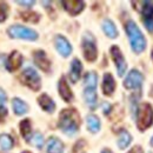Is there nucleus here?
Instances as JSON below:
<instances>
[{"mask_svg":"<svg viewBox=\"0 0 153 153\" xmlns=\"http://www.w3.org/2000/svg\"><path fill=\"white\" fill-rule=\"evenodd\" d=\"M12 107H13V111L14 113L18 115L25 114L27 111H28V106L25 101H22L19 98H14L12 100Z\"/></svg>","mask_w":153,"mask_h":153,"instance_id":"nucleus-20","label":"nucleus"},{"mask_svg":"<svg viewBox=\"0 0 153 153\" xmlns=\"http://www.w3.org/2000/svg\"><path fill=\"white\" fill-rule=\"evenodd\" d=\"M7 34L11 38L14 39H24V40H31V41L38 39V33L34 30L28 28L22 25H13L8 27Z\"/></svg>","mask_w":153,"mask_h":153,"instance_id":"nucleus-5","label":"nucleus"},{"mask_svg":"<svg viewBox=\"0 0 153 153\" xmlns=\"http://www.w3.org/2000/svg\"><path fill=\"white\" fill-rule=\"evenodd\" d=\"M5 101H6V94H5V92L2 90H0V108L4 107Z\"/></svg>","mask_w":153,"mask_h":153,"instance_id":"nucleus-32","label":"nucleus"},{"mask_svg":"<svg viewBox=\"0 0 153 153\" xmlns=\"http://www.w3.org/2000/svg\"><path fill=\"white\" fill-rule=\"evenodd\" d=\"M81 70H82V66H81V62L79 59H73L72 60V64H71V71H70V78H71V81L72 82H76L80 76H81Z\"/></svg>","mask_w":153,"mask_h":153,"instance_id":"nucleus-18","label":"nucleus"},{"mask_svg":"<svg viewBox=\"0 0 153 153\" xmlns=\"http://www.w3.org/2000/svg\"><path fill=\"white\" fill-rule=\"evenodd\" d=\"M20 133L22 135V138L28 141L32 134V125H31V120L30 119H24L22 121H20Z\"/></svg>","mask_w":153,"mask_h":153,"instance_id":"nucleus-21","label":"nucleus"},{"mask_svg":"<svg viewBox=\"0 0 153 153\" xmlns=\"http://www.w3.org/2000/svg\"><path fill=\"white\" fill-rule=\"evenodd\" d=\"M6 114H7V108H6V107L0 108V123L4 121V118H5V115Z\"/></svg>","mask_w":153,"mask_h":153,"instance_id":"nucleus-33","label":"nucleus"},{"mask_svg":"<svg viewBox=\"0 0 153 153\" xmlns=\"http://www.w3.org/2000/svg\"><path fill=\"white\" fill-rule=\"evenodd\" d=\"M47 153H62L64 151V144L61 140H59L57 137H51L47 141L46 146Z\"/></svg>","mask_w":153,"mask_h":153,"instance_id":"nucleus-16","label":"nucleus"},{"mask_svg":"<svg viewBox=\"0 0 153 153\" xmlns=\"http://www.w3.org/2000/svg\"><path fill=\"white\" fill-rule=\"evenodd\" d=\"M101 153H112V151H111V150H108V149H104V150L101 151Z\"/></svg>","mask_w":153,"mask_h":153,"instance_id":"nucleus-37","label":"nucleus"},{"mask_svg":"<svg viewBox=\"0 0 153 153\" xmlns=\"http://www.w3.org/2000/svg\"><path fill=\"white\" fill-rule=\"evenodd\" d=\"M21 153H31L30 151H24V152H21Z\"/></svg>","mask_w":153,"mask_h":153,"instance_id":"nucleus-39","label":"nucleus"},{"mask_svg":"<svg viewBox=\"0 0 153 153\" xmlns=\"http://www.w3.org/2000/svg\"><path fill=\"white\" fill-rule=\"evenodd\" d=\"M17 4H19V5H22V6H27V7H31V6H33L34 4H36V1H33V0H31V1H26V0H18L17 1Z\"/></svg>","mask_w":153,"mask_h":153,"instance_id":"nucleus-30","label":"nucleus"},{"mask_svg":"<svg viewBox=\"0 0 153 153\" xmlns=\"http://www.w3.org/2000/svg\"><path fill=\"white\" fill-rule=\"evenodd\" d=\"M128 153H143V149L140 146H134L128 151Z\"/></svg>","mask_w":153,"mask_h":153,"instance_id":"nucleus-34","label":"nucleus"},{"mask_svg":"<svg viewBox=\"0 0 153 153\" xmlns=\"http://www.w3.org/2000/svg\"><path fill=\"white\" fill-rule=\"evenodd\" d=\"M81 47H82L84 57L87 61H90V62L96 61L97 57H98V50H97L96 40L92 34H90V33L84 34L82 40H81Z\"/></svg>","mask_w":153,"mask_h":153,"instance_id":"nucleus-6","label":"nucleus"},{"mask_svg":"<svg viewBox=\"0 0 153 153\" xmlns=\"http://www.w3.org/2000/svg\"><path fill=\"white\" fill-rule=\"evenodd\" d=\"M14 140L10 134H0V146L2 150L8 151L13 147Z\"/></svg>","mask_w":153,"mask_h":153,"instance_id":"nucleus-25","label":"nucleus"},{"mask_svg":"<svg viewBox=\"0 0 153 153\" xmlns=\"http://www.w3.org/2000/svg\"><path fill=\"white\" fill-rule=\"evenodd\" d=\"M141 8L140 12L144 17V20L153 18V2L152 1H141Z\"/></svg>","mask_w":153,"mask_h":153,"instance_id":"nucleus-24","label":"nucleus"},{"mask_svg":"<svg viewBox=\"0 0 153 153\" xmlns=\"http://www.w3.org/2000/svg\"><path fill=\"white\" fill-rule=\"evenodd\" d=\"M87 127H88V131L92 132V133H97L99 130H100V120L99 118L94 114H90L87 115Z\"/></svg>","mask_w":153,"mask_h":153,"instance_id":"nucleus-22","label":"nucleus"},{"mask_svg":"<svg viewBox=\"0 0 153 153\" xmlns=\"http://www.w3.org/2000/svg\"><path fill=\"white\" fill-rule=\"evenodd\" d=\"M102 92L105 96H112L115 90V81L111 73H105L102 79Z\"/></svg>","mask_w":153,"mask_h":153,"instance_id":"nucleus-15","label":"nucleus"},{"mask_svg":"<svg viewBox=\"0 0 153 153\" xmlns=\"http://www.w3.org/2000/svg\"><path fill=\"white\" fill-rule=\"evenodd\" d=\"M111 57L113 59L115 64V67H117V71H118V76H123L126 72V68H127V65H126V61H125V58L123 56L121 51L119 50L118 46H112L111 50Z\"/></svg>","mask_w":153,"mask_h":153,"instance_id":"nucleus-8","label":"nucleus"},{"mask_svg":"<svg viewBox=\"0 0 153 153\" xmlns=\"http://www.w3.org/2000/svg\"><path fill=\"white\" fill-rule=\"evenodd\" d=\"M4 60H5V56L0 54V67L2 66V64H4Z\"/></svg>","mask_w":153,"mask_h":153,"instance_id":"nucleus-36","label":"nucleus"},{"mask_svg":"<svg viewBox=\"0 0 153 153\" xmlns=\"http://www.w3.org/2000/svg\"><path fill=\"white\" fill-rule=\"evenodd\" d=\"M153 123V108L147 102L141 104L137 112V126L140 131H145Z\"/></svg>","mask_w":153,"mask_h":153,"instance_id":"nucleus-4","label":"nucleus"},{"mask_svg":"<svg viewBox=\"0 0 153 153\" xmlns=\"http://www.w3.org/2000/svg\"><path fill=\"white\" fill-rule=\"evenodd\" d=\"M32 144L37 149H41L42 145H44V137H42V134L39 133V132L34 133V135L32 137Z\"/></svg>","mask_w":153,"mask_h":153,"instance_id":"nucleus-27","label":"nucleus"},{"mask_svg":"<svg viewBox=\"0 0 153 153\" xmlns=\"http://www.w3.org/2000/svg\"><path fill=\"white\" fill-rule=\"evenodd\" d=\"M54 45L57 51L62 56V57H68L72 52V46L68 42V40L62 37V36H57L54 38Z\"/></svg>","mask_w":153,"mask_h":153,"instance_id":"nucleus-10","label":"nucleus"},{"mask_svg":"<svg viewBox=\"0 0 153 153\" xmlns=\"http://www.w3.org/2000/svg\"><path fill=\"white\" fill-rule=\"evenodd\" d=\"M21 82L24 85H26L27 87H30L32 91H39L40 87H41V80H40V76L36 72L34 68L32 67H27L22 71L21 73Z\"/></svg>","mask_w":153,"mask_h":153,"instance_id":"nucleus-7","label":"nucleus"},{"mask_svg":"<svg viewBox=\"0 0 153 153\" xmlns=\"http://www.w3.org/2000/svg\"><path fill=\"white\" fill-rule=\"evenodd\" d=\"M61 5L64 8L71 14V16H78L84 8H85V2L80 0H71V1H61Z\"/></svg>","mask_w":153,"mask_h":153,"instance_id":"nucleus-12","label":"nucleus"},{"mask_svg":"<svg viewBox=\"0 0 153 153\" xmlns=\"http://www.w3.org/2000/svg\"><path fill=\"white\" fill-rule=\"evenodd\" d=\"M102 30L105 32V34L111 39H114L118 37V31L117 27L113 24V21H111L110 19H105L102 21Z\"/></svg>","mask_w":153,"mask_h":153,"instance_id":"nucleus-19","label":"nucleus"},{"mask_svg":"<svg viewBox=\"0 0 153 153\" xmlns=\"http://www.w3.org/2000/svg\"><path fill=\"white\" fill-rule=\"evenodd\" d=\"M126 28V33L127 37L130 39L131 42V47L135 53H140L145 50L146 47V40L144 38L141 31L138 28V26L135 25L134 21H128L125 26Z\"/></svg>","mask_w":153,"mask_h":153,"instance_id":"nucleus-3","label":"nucleus"},{"mask_svg":"<svg viewBox=\"0 0 153 153\" xmlns=\"http://www.w3.org/2000/svg\"><path fill=\"white\" fill-rule=\"evenodd\" d=\"M152 58H153V51H152Z\"/></svg>","mask_w":153,"mask_h":153,"instance_id":"nucleus-40","label":"nucleus"},{"mask_svg":"<svg viewBox=\"0 0 153 153\" xmlns=\"http://www.w3.org/2000/svg\"><path fill=\"white\" fill-rule=\"evenodd\" d=\"M8 14V6L6 2H0V22H4L7 19Z\"/></svg>","mask_w":153,"mask_h":153,"instance_id":"nucleus-28","label":"nucleus"},{"mask_svg":"<svg viewBox=\"0 0 153 153\" xmlns=\"http://www.w3.org/2000/svg\"><path fill=\"white\" fill-rule=\"evenodd\" d=\"M59 128L67 135H73L79 130L80 115L76 108H64L59 114Z\"/></svg>","mask_w":153,"mask_h":153,"instance_id":"nucleus-1","label":"nucleus"},{"mask_svg":"<svg viewBox=\"0 0 153 153\" xmlns=\"http://www.w3.org/2000/svg\"><path fill=\"white\" fill-rule=\"evenodd\" d=\"M33 60L36 65L44 72H48L51 70V61L48 60V58L44 51H36L33 53Z\"/></svg>","mask_w":153,"mask_h":153,"instance_id":"nucleus-11","label":"nucleus"},{"mask_svg":"<svg viewBox=\"0 0 153 153\" xmlns=\"http://www.w3.org/2000/svg\"><path fill=\"white\" fill-rule=\"evenodd\" d=\"M145 21V26H146V28L150 31V32H153V18L151 19H146L144 20Z\"/></svg>","mask_w":153,"mask_h":153,"instance_id":"nucleus-31","label":"nucleus"},{"mask_svg":"<svg viewBox=\"0 0 153 153\" xmlns=\"http://www.w3.org/2000/svg\"><path fill=\"white\" fill-rule=\"evenodd\" d=\"M85 144H86V143H85V140H79V141L76 143V145H74V149H73V153H76L78 151H80V150H81V149H82V147L85 146Z\"/></svg>","mask_w":153,"mask_h":153,"instance_id":"nucleus-29","label":"nucleus"},{"mask_svg":"<svg viewBox=\"0 0 153 153\" xmlns=\"http://www.w3.org/2000/svg\"><path fill=\"white\" fill-rule=\"evenodd\" d=\"M38 102H39V105H40V107H41L44 111H46V112H48V113L54 112L56 104H54V101L47 96V94H41V96L38 98Z\"/></svg>","mask_w":153,"mask_h":153,"instance_id":"nucleus-17","label":"nucleus"},{"mask_svg":"<svg viewBox=\"0 0 153 153\" xmlns=\"http://www.w3.org/2000/svg\"><path fill=\"white\" fill-rule=\"evenodd\" d=\"M59 94L62 98V100H65L66 102H70L73 99V93H72L65 76H61L59 80Z\"/></svg>","mask_w":153,"mask_h":153,"instance_id":"nucleus-14","label":"nucleus"},{"mask_svg":"<svg viewBox=\"0 0 153 153\" xmlns=\"http://www.w3.org/2000/svg\"><path fill=\"white\" fill-rule=\"evenodd\" d=\"M102 107H104V113L105 114H108V112H110V108H111V106L107 104V102H105L104 105H102Z\"/></svg>","mask_w":153,"mask_h":153,"instance_id":"nucleus-35","label":"nucleus"},{"mask_svg":"<svg viewBox=\"0 0 153 153\" xmlns=\"http://www.w3.org/2000/svg\"><path fill=\"white\" fill-rule=\"evenodd\" d=\"M151 145H152V146H153V137H152V138H151Z\"/></svg>","mask_w":153,"mask_h":153,"instance_id":"nucleus-38","label":"nucleus"},{"mask_svg":"<svg viewBox=\"0 0 153 153\" xmlns=\"http://www.w3.org/2000/svg\"><path fill=\"white\" fill-rule=\"evenodd\" d=\"M21 64H22V56L18 51H13L6 60V68L10 72H14L21 66Z\"/></svg>","mask_w":153,"mask_h":153,"instance_id":"nucleus-13","label":"nucleus"},{"mask_svg":"<svg viewBox=\"0 0 153 153\" xmlns=\"http://www.w3.org/2000/svg\"><path fill=\"white\" fill-rule=\"evenodd\" d=\"M131 141H132L131 134L128 133L126 130H121L120 134H119V139H118V146L121 150H124V149H126L131 144Z\"/></svg>","mask_w":153,"mask_h":153,"instance_id":"nucleus-23","label":"nucleus"},{"mask_svg":"<svg viewBox=\"0 0 153 153\" xmlns=\"http://www.w3.org/2000/svg\"><path fill=\"white\" fill-rule=\"evenodd\" d=\"M143 81H144L143 74H141L139 71H137V70H132V71L127 74V76H126V79H125V81H124V86H125L126 88H128V90L139 88V87L141 86Z\"/></svg>","mask_w":153,"mask_h":153,"instance_id":"nucleus-9","label":"nucleus"},{"mask_svg":"<svg viewBox=\"0 0 153 153\" xmlns=\"http://www.w3.org/2000/svg\"><path fill=\"white\" fill-rule=\"evenodd\" d=\"M97 81L98 76L96 72H88L84 79V98L86 104L94 110L97 106Z\"/></svg>","mask_w":153,"mask_h":153,"instance_id":"nucleus-2","label":"nucleus"},{"mask_svg":"<svg viewBox=\"0 0 153 153\" xmlns=\"http://www.w3.org/2000/svg\"><path fill=\"white\" fill-rule=\"evenodd\" d=\"M21 18L25 20V21H28V22H38L40 19V16H39L37 12H32V11H27V12H21L20 13Z\"/></svg>","mask_w":153,"mask_h":153,"instance_id":"nucleus-26","label":"nucleus"}]
</instances>
